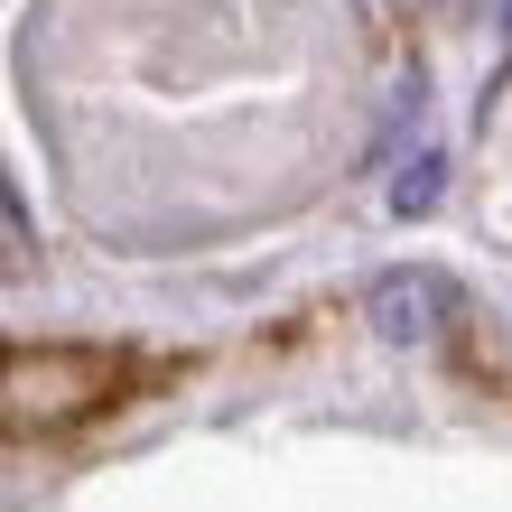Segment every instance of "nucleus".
Segmentation results:
<instances>
[{"instance_id":"nucleus-2","label":"nucleus","mask_w":512,"mask_h":512,"mask_svg":"<svg viewBox=\"0 0 512 512\" xmlns=\"http://www.w3.org/2000/svg\"><path fill=\"white\" fill-rule=\"evenodd\" d=\"M447 317H457V289H447L438 270H382L364 289V326L382 345H438Z\"/></svg>"},{"instance_id":"nucleus-4","label":"nucleus","mask_w":512,"mask_h":512,"mask_svg":"<svg viewBox=\"0 0 512 512\" xmlns=\"http://www.w3.org/2000/svg\"><path fill=\"white\" fill-rule=\"evenodd\" d=\"M503 28H512V0H503Z\"/></svg>"},{"instance_id":"nucleus-1","label":"nucleus","mask_w":512,"mask_h":512,"mask_svg":"<svg viewBox=\"0 0 512 512\" xmlns=\"http://www.w3.org/2000/svg\"><path fill=\"white\" fill-rule=\"evenodd\" d=\"M112 391H122V354H103V345H38V354H10V373H0V419H10V438L66 429V419L103 410Z\"/></svg>"},{"instance_id":"nucleus-3","label":"nucleus","mask_w":512,"mask_h":512,"mask_svg":"<svg viewBox=\"0 0 512 512\" xmlns=\"http://www.w3.org/2000/svg\"><path fill=\"white\" fill-rule=\"evenodd\" d=\"M438 205V149H410V168L391 177V215H429Z\"/></svg>"}]
</instances>
